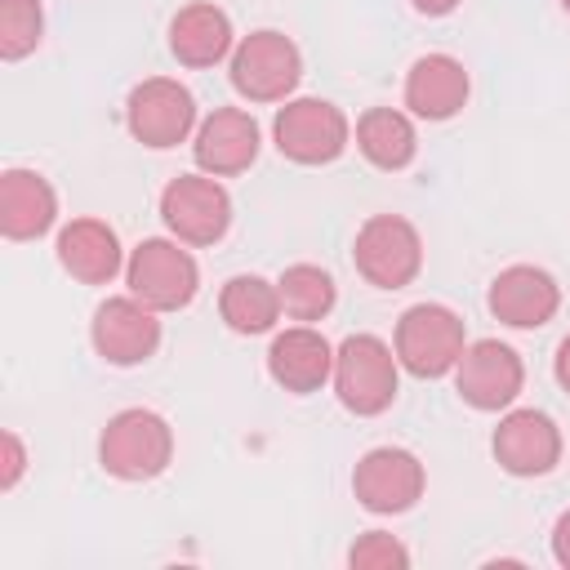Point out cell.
Instances as JSON below:
<instances>
[{
    "mask_svg": "<svg viewBox=\"0 0 570 570\" xmlns=\"http://www.w3.org/2000/svg\"><path fill=\"white\" fill-rule=\"evenodd\" d=\"M58 196L36 169H4L0 178V232L9 240H36L53 227Z\"/></svg>",
    "mask_w": 570,
    "mask_h": 570,
    "instance_id": "e0dca14e",
    "label": "cell"
},
{
    "mask_svg": "<svg viewBox=\"0 0 570 570\" xmlns=\"http://www.w3.org/2000/svg\"><path fill=\"white\" fill-rule=\"evenodd\" d=\"M169 49H174V58L183 67H214V62H223L227 49H232L227 13L218 4H209V0H196V4L178 9L174 22H169Z\"/></svg>",
    "mask_w": 570,
    "mask_h": 570,
    "instance_id": "ffe728a7",
    "label": "cell"
},
{
    "mask_svg": "<svg viewBox=\"0 0 570 570\" xmlns=\"http://www.w3.org/2000/svg\"><path fill=\"white\" fill-rule=\"evenodd\" d=\"M490 445L499 468L512 476H543L561 459V432L543 410H508Z\"/></svg>",
    "mask_w": 570,
    "mask_h": 570,
    "instance_id": "4fadbf2b",
    "label": "cell"
},
{
    "mask_svg": "<svg viewBox=\"0 0 570 570\" xmlns=\"http://www.w3.org/2000/svg\"><path fill=\"white\" fill-rule=\"evenodd\" d=\"M525 383L521 356L499 338H476L454 365V387L472 410H508Z\"/></svg>",
    "mask_w": 570,
    "mask_h": 570,
    "instance_id": "30bf717a",
    "label": "cell"
},
{
    "mask_svg": "<svg viewBox=\"0 0 570 570\" xmlns=\"http://www.w3.org/2000/svg\"><path fill=\"white\" fill-rule=\"evenodd\" d=\"M552 557L570 570V512H561L557 525H552Z\"/></svg>",
    "mask_w": 570,
    "mask_h": 570,
    "instance_id": "4316f807",
    "label": "cell"
},
{
    "mask_svg": "<svg viewBox=\"0 0 570 570\" xmlns=\"http://www.w3.org/2000/svg\"><path fill=\"white\" fill-rule=\"evenodd\" d=\"M45 13L40 0H0V58L18 62L40 45Z\"/></svg>",
    "mask_w": 570,
    "mask_h": 570,
    "instance_id": "cb8c5ba5",
    "label": "cell"
},
{
    "mask_svg": "<svg viewBox=\"0 0 570 570\" xmlns=\"http://www.w3.org/2000/svg\"><path fill=\"white\" fill-rule=\"evenodd\" d=\"M58 263L85 285H107L120 272V240L102 218H71L58 232Z\"/></svg>",
    "mask_w": 570,
    "mask_h": 570,
    "instance_id": "d6986e66",
    "label": "cell"
},
{
    "mask_svg": "<svg viewBox=\"0 0 570 570\" xmlns=\"http://www.w3.org/2000/svg\"><path fill=\"white\" fill-rule=\"evenodd\" d=\"M160 218L183 245H214L232 223V196L200 174H178L160 191Z\"/></svg>",
    "mask_w": 570,
    "mask_h": 570,
    "instance_id": "9c48e42d",
    "label": "cell"
},
{
    "mask_svg": "<svg viewBox=\"0 0 570 570\" xmlns=\"http://www.w3.org/2000/svg\"><path fill=\"white\" fill-rule=\"evenodd\" d=\"M352 263L374 289H405L423 267V240L401 214H374L356 232Z\"/></svg>",
    "mask_w": 570,
    "mask_h": 570,
    "instance_id": "3957f363",
    "label": "cell"
},
{
    "mask_svg": "<svg viewBox=\"0 0 570 570\" xmlns=\"http://www.w3.org/2000/svg\"><path fill=\"white\" fill-rule=\"evenodd\" d=\"M267 374L285 392H298V396L303 392H316L334 374V347L312 325H294V330H285V334L272 338V347H267Z\"/></svg>",
    "mask_w": 570,
    "mask_h": 570,
    "instance_id": "2e32d148",
    "label": "cell"
},
{
    "mask_svg": "<svg viewBox=\"0 0 570 570\" xmlns=\"http://www.w3.org/2000/svg\"><path fill=\"white\" fill-rule=\"evenodd\" d=\"M218 312L236 334H267L281 316V294L263 276H232L218 294Z\"/></svg>",
    "mask_w": 570,
    "mask_h": 570,
    "instance_id": "7402d4cb",
    "label": "cell"
},
{
    "mask_svg": "<svg viewBox=\"0 0 570 570\" xmlns=\"http://www.w3.org/2000/svg\"><path fill=\"white\" fill-rule=\"evenodd\" d=\"M352 494L370 512H383V517L405 512L423 499V463L401 445H379V450L361 454V463L352 472Z\"/></svg>",
    "mask_w": 570,
    "mask_h": 570,
    "instance_id": "8fae6325",
    "label": "cell"
},
{
    "mask_svg": "<svg viewBox=\"0 0 570 570\" xmlns=\"http://www.w3.org/2000/svg\"><path fill=\"white\" fill-rule=\"evenodd\" d=\"M347 566H356V570H405L410 566V552H405L401 539H392L383 530H370V534H361L352 543Z\"/></svg>",
    "mask_w": 570,
    "mask_h": 570,
    "instance_id": "d4e9b609",
    "label": "cell"
},
{
    "mask_svg": "<svg viewBox=\"0 0 570 570\" xmlns=\"http://www.w3.org/2000/svg\"><path fill=\"white\" fill-rule=\"evenodd\" d=\"M298 76H303V58L294 40L281 31H254L232 53V85L249 102H281L285 94H294Z\"/></svg>",
    "mask_w": 570,
    "mask_h": 570,
    "instance_id": "52a82bcc",
    "label": "cell"
},
{
    "mask_svg": "<svg viewBox=\"0 0 570 570\" xmlns=\"http://www.w3.org/2000/svg\"><path fill=\"white\" fill-rule=\"evenodd\" d=\"M0 445H4V472H0V490H13V485H18V476H22V468H27V454H22L18 432H4V436H0Z\"/></svg>",
    "mask_w": 570,
    "mask_h": 570,
    "instance_id": "484cf974",
    "label": "cell"
},
{
    "mask_svg": "<svg viewBox=\"0 0 570 570\" xmlns=\"http://www.w3.org/2000/svg\"><path fill=\"white\" fill-rule=\"evenodd\" d=\"M410 4H414L419 13H428V18H445V13H450L459 0H410Z\"/></svg>",
    "mask_w": 570,
    "mask_h": 570,
    "instance_id": "f1b7e54d",
    "label": "cell"
},
{
    "mask_svg": "<svg viewBox=\"0 0 570 570\" xmlns=\"http://www.w3.org/2000/svg\"><path fill=\"white\" fill-rule=\"evenodd\" d=\"M468 102V71L450 53H423L405 76V107L423 120H450Z\"/></svg>",
    "mask_w": 570,
    "mask_h": 570,
    "instance_id": "ac0fdd59",
    "label": "cell"
},
{
    "mask_svg": "<svg viewBox=\"0 0 570 570\" xmlns=\"http://www.w3.org/2000/svg\"><path fill=\"white\" fill-rule=\"evenodd\" d=\"M276 151L294 165H330L347 147V116L325 98H294L276 111Z\"/></svg>",
    "mask_w": 570,
    "mask_h": 570,
    "instance_id": "8992f818",
    "label": "cell"
},
{
    "mask_svg": "<svg viewBox=\"0 0 570 570\" xmlns=\"http://www.w3.org/2000/svg\"><path fill=\"white\" fill-rule=\"evenodd\" d=\"M125 120H129V134L142 142V147H178L191 125H196V98L187 85L169 80V76H151L142 80L129 102H125Z\"/></svg>",
    "mask_w": 570,
    "mask_h": 570,
    "instance_id": "ba28073f",
    "label": "cell"
},
{
    "mask_svg": "<svg viewBox=\"0 0 570 570\" xmlns=\"http://www.w3.org/2000/svg\"><path fill=\"white\" fill-rule=\"evenodd\" d=\"M463 356V321L445 303H414L396 321V361L414 379H441Z\"/></svg>",
    "mask_w": 570,
    "mask_h": 570,
    "instance_id": "277c9868",
    "label": "cell"
},
{
    "mask_svg": "<svg viewBox=\"0 0 570 570\" xmlns=\"http://www.w3.org/2000/svg\"><path fill=\"white\" fill-rule=\"evenodd\" d=\"M396 352L374 334H347L334 347V392L338 401L370 419L396 401Z\"/></svg>",
    "mask_w": 570,
    "mask_h": 570,
    "instance_id": "7a4b0ae2",
    "label": "cell"
},
{
    "mask_svg": "<svg viewBox=\"0 0 570 570\" xmlns=\"http://www.w3.org/2000/svg\"><path fill=\"white\" fill-rule=\"evenodd\" d=\"M561 9H566V13H570V0H561Z\"/></svg>",
    "mask_w": 570,
    "mask_h": 570,
    "instance_id": "f546056e",
    "label": "cell"
},
{
    "mask_svg": "<svg viewBox=\"0 0 570 570\" xmlns=\"http://www.w3.org/2000/svg\"><path fill=\"white\" fill-rule=\"evenodd\" d=\"M276 294H281V312L294 321H321L334 307V281H330V272H321L312 263L285 267L276 281Z\"/></svg>",
    "mask_w": 570,
    "mask_h": 570,
    "instance_id": "603a6c76",
    "label": "cell"
},
{
    "mask_svg": "<svg viewBox=\"0 0 570 570\" xmlns=\"http://www.w3.org/2000/svg\"><path fill=\"white\" fill-rule=\"evenodd\" d=\"M356 147L374 169H405L419 151V138H414L410 116H401L392 107H370L356 120Z\"/></svg>",
    "mask_w": 570,
    "mask_h": 570,
    "instance_id": "44dd1931",
    "label": "cell"
},
{
    "mask_svg": "<svg viewBox=\"0 0 570 570\" xmlns=\"http://www.w3.org/2000/svg\"><path fill=\"white\" fill-rule=\"evenodd\" d=\"M125 281H129V294L142 298L147 307L156 312H178L196 298V285H200V272H196V258L187 249H178V240H142L129 263H125Z\"/></svg>",
    "mask_w": 570,
    "mask_h": 570,
    "instance_id": "5b68a950",
    "label": "cell"
},
{
    "mask_svg": "<svg viewBox=\"0 0 570 570\" xmlns=\"http://www.w3.org/2000/svg\"><path fill=\"white\" fill-rule=\"evenodd\" d=\"M160 347V321L156 307L142 298H107L94 312V352L107 365H142Z\"/></svg>",
    "mask_w": 570,
    "mask_h": 570,
    "instance_id": "7c38bea8",
    "label": "cell"
},
{
    "mask_svg": "<svg viewBox=\"0 0 570 570\" xmlns=\"http://www.w3.org/2000/svg\"><path fill=\"white\" fill-rule=\"evenodd\" d=\"M174 459V432L156 410H120L98 436V463L120 481H151Z\"/></svg>",
    "mask_w": 570,
    "mask_h": 570,
    "instance_id": "6da1fadb",
    "label": "cell"
},
{
    "mask_svg": "<svg viewBox=\"0 0 570 570\" xmlns=\"http://www.w3.org/2000/svg\"><path fill=\"white\" fill-rule=\"evenodd\" d=\"M557 383L570 392V334H566L561 347H557Z\"/></svg>",
    "mask_w": 570,
    "mask_h": 570,
    "instance_id": "83f0119b",
    "label": "cell"
},
{
    "mask_svg": "<svg viewBox=\"0 0 570 570\" xmlns=\"http://www.w3.org/2000/svg\"><path fill=\"white\" fill-rule=\"evenodd\" d=\"M191 151H196V165H200L205 174H214V178L240 174V169H249L254 156H258V125H254V116L240 111V107H218V111H209V116L200 120Z\"/></svg>",
    "mask_w": 570,
    "mask_h": 570,
    "instance_id": "9a60e30c",
    "label": "cell"
},
{
    "mask_svg": "<svg viewBox=\"0 0 570 570\" xmlns=\"http://www.w3.org/2000/svg\"><path fill=\"white\" fill-rule=\"evenodd\" d=\"M557 307H561V289L543 267L517 263L490 281V312L512 330H539L557 316Z\"/></svg>",
    "mask_w": 570,
    "mask_h": 570,
    "instance_id": "5bb4252c",
    "label": "cell"
}]
</instances>
